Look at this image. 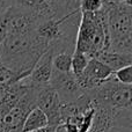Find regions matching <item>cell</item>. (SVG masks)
<instances>
[{
  "label": "cell",
  "instance_id": "14",
  "mask_svg": "<svg viewBox=\"0 0 132 132\" xmlns=\"http://www.w3.org/2000/svg\"><path fill=\"white\" fill-rule=\"evenodd\" d=\"M88 60L89 57L87 55L78 50H74L72 56V63H71V72L74 75L82 74L87 64H88Z\"/></svg>",
  "mask_w": 132,
  "mask_h": 132
},
{
  "label": "cell",
  "instance_id": "17",
  "mask_svg": "<svg viewBox=\"0 0 132 132\" xmlns=\"http://www.w3.org/2000/svg\"><path fill=\"white\" fill-rule=\"evenodd\" d=\"M12 6H14V0H0V16Z\"/></svg>",
  "mask_w": 132,
  "mask_h": 132
},
{
  "label": "cell",
  "instance_id": "10",
  "mask_svg": "<svg viewBox=\"0 0 132 132\" xmlns=\"http://www.w3.org/2000/svg\"><path fill=\"white\" fill-rule=\"evenodd\" d=\"M100 62L107 65L112 72L121 70L125 66H130L132 63V53H121L114 51H103L97 56Z\"/></svg>",
  "mask_w": 132,
  "mask_h": 132
},
{
  "label": "cell",
  "instance_id": "5",
  "mask_svg": "<svg viewBox=\"0 0 132 132\" xmlns=\"http://www.w3.org/2000/svg\"><path fill=\"white\" fill-rule=\"evenodd\" d=\"M35 105L44 112L48 118L49 126L57 128L62 124V116H60L62 104L58 94L50 85L44 87H36Z\"/></svg>",
  "mask_w": 132,
  "mask_h": 132
},
{
  "label": "cell",
  "instance_id": "18",
  "mask_svg": "<svg viewBox=\"0 0 132 132\" xmlns=\"http://www.w3.org/2000/svg\"><path fill=\"white\" fill-rule=\"evenodd\" d=\"M63 128H64V132H79L78 131L77 125L70 123V122H65V123L62 124Z\"/></svg>",
  "mask_w": 132,
  "mask_h": 132
},
{
  "label": "cell",
  "instance_id": "8",
  "mask_svg": "<svg viewBox=\"0 0 132 132\" xmlns=\"http://www.w3.org/2000/svg\"><path fill=\"white\" fill-rule=\"evenodd\" d=\"M52 58L53 52L50 48L38 58L36 64L30 71L29 78L30 82L34 85L35 87H44L50 85V79L52 75Z\"/></svg>",
  "mask_w": 132,
  "mask_h": 132
},
{
  "label": "cell",
  "instance_id": "16",
  "mask_svg": "<svg viewBox=\"0 0 132 132\" xmlns=\"http://www.w3.org/2000/svg\"><path fill=\"white\" fill-rule=\"evenodd\" d=\"M114 78L123 85H129L131 86L132 82V72H131V65L130 66H125V67L121 68V70L114 72Z\"/></svg>",
  "mask_w": 132,
  "mask_h": 132
},
{
  "label": "cell",
  "instance_id": "3",
  "mask_svg": "<svg viewBox=\"0 0 132 132\" xmlns=\"http://www.w3.org/2000/svg\"><path fill=\"white\" fill-rule=\"evenodd\" d=\"M107 48V29L104 14L81 13L79 28L77 32L75 50L84 52L89 58H96Z\"/></svg>",
  "mask_w": 132,
  "mask_h": 132
},
{
  "label": "cell",
  "instance_id": "21",
  "mask_svg": "<svg viewBox=\"0 0 132 132\" xmlns=\"http://www.w3.org/2000/svg\"><path fill=\"white\" fill-rule=\"evenodd\" d=\"M32 132H57V128L55 126H46L44 129H41V130H37V131H32Z\"/></svg>",
  "mask_w": 132,
  "mask_h": 132
},
{
  "label": "cell",
  "instance_id": "9",
  "mask_svg": "<svg viewBox=\"0 0 132 132\" xmlns=\"http://www.w3.org/2000/svg\"><path fill=\"white\" fill-rule=\"evenodd\" d=\"M112 71L104 65L102 62L97 59V58H89L88 64L85 68L82 74L87 78V79L92 80L93 82L97 85H101L104 80L110 78L112 75Z\"/></svg>",
  "mask_w": 132,
  "mask_h": 132
},
{
  "label": "cell",
  "instance_id": "6",
  "mask_svg": "<svg viewBox=\"0 0 132 132\" xmlns=\"http://www.w3.org/2000/svg\"><path fill=\"white\" fill-rule=\"evenodd\" d=\"M50 86L58 94L60 104L71 103L78 100L85 94L78 80L72 72L62 73L52 70V75L50 79Z\"/></svg>",
  "mask_w": 132,
  "mask_h": 132
},
{
  "label": "cell",
  "instance_id": "20",
  "mask_svg": "<svg viewBox=\"0 0 132 132\" xmlns=\"http://www.w3.org/2000/svg\"><path fill=\"white\" fill-rule=\"evenodd\" d=\"M103 2H107V4H126V5H131V0H103Z\"/></svg>",
  "mask_w": 132,
  "mask_h": 132
},
{
  "label": "cell",
  "instance_id": "15",
  "mask_svg": "<svg viewBox=\"0 0 132 132\" xmlns=\"http://www.w3.org/2000/svg\"><path fill=\"white\" fill-rule=\"evenodd\" d=\"M103 0H80L79 11L81 13H97L102 9Z\"/></svg>",
  "mask_w": 132,
  "mask_h": 132
},
{
  "label": "cell",
  "instance_id": "11",
  "mask_svg": "<svg viewBox=\"0 0 132 132\" xmlns=\"http://www.w3.org/2000/svg\"><path fill=\"white\" fill-rule=\"evenodd\" d=\"M49 126V122L46 116L41 109L35 107L29 111V114L26 116L24 122L22 125V132H32L44 129Z\"/></svg>",
  "mask_w": 132,
  "mask_h": 132
},
{
  "label": "cell",
  "instance_id": "2",
  "mask_svg": "<svg viewBox=\"0 0 132 132\" xmlns=\"http://www.w3.org/2000/svg\"><path fill=\"white\" fill-rule=\"evenodd\" d=\"M101 11L104 14L107 29V48L104 51L132 53L131 5L103 2Z\"/></svg>",
  "mask_w": 132,
  "mask_h": 132
},
{
  "label": "cell",
  "instance_id": "4",
  "mask_svg": "<svg viewBox=\"0 0 132 132\" xmlns=\"http://www.w3.org/2000/svg\"><path fill=\"white\" fill-rule=\"evenodd\" d=\"M89 93L96 105L110 109H131V86L119 84L114 78V73Z\"/></svg>",
  "mask_w": 132,
  "mask_h": 132
},
{
  "label": "cell",
  "instance_id": "12",
  "mask_svg": "<svg viewBox=\"0 0 132 132\" xmlns=\"http://www.w3.org/2000/svg\"><path fill=\"white\" fill-rule=\"evenodd\" d=\"M26 77H28V75L20 74V73L13 71L12 68H9L8 66L0 63V90L12 86Z\"/></svg>",
  "mask_w": 132,
  "mask_h": 132
},
{
  "label": "cell",
  "instance_id": "19",
  "mask_svg": "<svg viewBox=\"0 0 132 132\" xmlns=\"http://www.w3.org/2000/svg\"><path fill=\"white\" fill-rule=\"evenodd\" d=\"M105 132H132V128H128V126H114L110 128L109 130Z\"/></svg>",
  "mask_w": 132,
  "mask_h": 132
},
{
  "label": "cell",
  "instance_id": "7",
  "mask_svg": "<svg viewBox=\"0 0 132 132\" xmlns=\"http://www.w3.org/2000/svg\"><path fill=\"white\" fill-rule=\"evenodd\" d=\"M31 85L29 78L26 77L12 86L0 90V119L18 104L20 98Z\"/></svg>",
  "mask_w": 132,
  "mask_h": 132
},
{
  "label": "cell",
  "instance_id": "13",
  "mask_svg": "<svg viewBox=\"0 0 132 132\" xmlns=\"http://www.w3.org/2000/svg\"><path fill=\"white\" fill-rule=\"evenodd\" d=\"M73 53L70 52H60L57 55H53L52 58V67L53 71L62 73L71 72V63H72Z\"/></svg>",
  "mask_w": 132,
  "mask_h": 132
},
{
  "label": "cell",
  "instance_id": "22",
  "mask_svg": "<svg viewBox=\"0 0 132 132\" xmlns=\"http://www.w3.org/2000/svg\"><path fill=\"white\" fill-rule=\"evenodd\" d=\"M0 132H9V131L4 126V124H2L1 122H0Z\"/></svg>",
  "mask_w": 132,
  "mask_h": 132
},
{
  "label": "cell",
  "instance_id": "1",
  "mask_svg": "<svg viewBox=\"0 0 132 132\" xmlns=\"http://www.w3.org/2000/svg\"><path fill=\"white\" fill-rule=\"evenodd\" d=\"M49 43L36 34L6 35L0 45V63L23 75H29L38 58L48 50Z\"/></svg>",
  "mask_w": 132,
  "mask_h": 132
}]
</instances>
